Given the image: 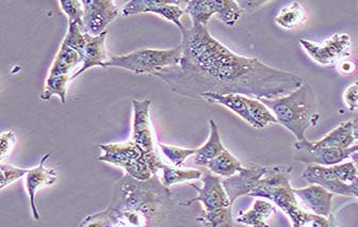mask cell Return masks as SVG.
Listing matches in <instances>:
<instances>
[{
    "label": "cell",
    "instance_id": "obj_1",
    "mask_svg": "<svg viewBox=\"0 0 358 227\" xmlns=\"http://www.w3.org/2000/svg\"><path fill=\"white\" fill-rule=\"evenodd\" d=\"M180 64L152 76L174 92L199 98L206 93L241 94L258 99L286 96L303 86L294 73L266 66L256 58L239 56L213 38L206 26L182 31Z\"/></svg>",
    "mask_w": 358,
    "mask_h": 227
},
{
    "label": "cell",
    "instance_id": "obj_2",
    "mask_svg": "<svg viewBox=\"0 0 358 227\" xmlns=\"http://www.w3.org/2000/svg\"><path fill=\"white\" fill-rule=\"evenodd\" d=\"M170 196V190L158 175L145 182L126 175L115 186L113 200L106 212L113 226L154 227L164 216Z\"/></svg>",
    "mask_w": 358,
    "mask_h": 227
},
{
    "label": "cell",
    "instance_id": "obj_3",
    "mask_svg": "<svg viewBox=\"0 0 358 227\" xmlns=\"http://www.w3.org/2000/svg\"><path fill=\"white\" fill-rule=\"evenodd\" d=\"M291 167L270 168L268 173L259 180L249 196L266 198L273 202L290 219L292 227H319L324 217L304 212L299 205V200L291 188L288 174Z\"/></svg>",
    "mask_w": 358,
    "mask_h": 227
},
{
    "label": "cell",
    "instance_id": "obj_4",
    "mask_svg": "<svg viewBox=\"0 0 358 227\" xmlns=\"http://www.w3.org/2000/svg\"><path fill=\"white\" fill-rule=\"evenodd\" d=\"M260 101L272 111L278 124L294 133L298 141H305L307 129L316 126L320 121L316 95L309 85L303 84L294 92L280 98Z\"/></svg>",
    "mask_w": 358,
    "mask_h": 227
},
{
    "label": "cell",
    "instance_id": "obj_5",
    "mask_svg": "<svg viewBox=\"0 0 358 227\" xmlns=\"http://www.w3.org/2000/svg\"><path fill=\"white\" fill-rule=\"evenodd\" d=\"M182 57V48L180 45L172 50L145 48L121 56L110 54L105 68H123L137 75H154L164 68L178 66Z\"/></svg>",
    "mask_w": 358,
    "mask_h": 227
},
{
    "label": "cell",
    "instance_id": "obj_6",
    "mask_svg": "<svg viewBox=\"0 0 358 227\" xmlns=\"http://www.w3.org/2000/svg\"><path fill=\"white\" fill-rule=\"evenodd\" d=\"M302 177L310 184H319L333 194L358 198V170L352 161L322 167L308 164Z\"/></svg>",
    "mask_w": 358,
    "mask_h": 227
},
{
    "label": "cell",
    "instance_id": "obj_7",
    "mask_svg": "<svg viewBox=\"0 0 358 227\" xmlns=\"http://www.w3.org/2000/svg\"><path fill=\"white\" fill-rule=\"evenodd\" d=\"M150 99H134L132 101V133L130 141L137 144L146 155V162L152 175H158L164 163L156 151L154 129L150 122Z\"/></svg>",
    "mask_w": 358,
    "mask_h": 227
},
{
    "label": "cell",
    "instance_id": "obj_8",
    "mask_svg": "<svg viewBox=\"0 0 358 227\" xmlns=\"http://www.w3.org/2000/svg\"><path fill=\"white\" fill-rule=\"evenodd\" d=\"M99 149L103 152V155L99 157V161L122 168L130 177L145 182L154 176L146 162L145 153L134 142L103 144L99 145Z\"/></svg>",
    "mask_w": 358,
    "mask_h": 227
},
{
    "label": "cell",
    "instance_id": "obj_9",
    "mask_svg": "<svg viewBox=\"0 0 358 227\" xmlns=\"http://www.w3.org/2000/svg\"><path fill=\"white\" fill-rule=\"evenodd\" d=\"M185 11L190 16L192 26H206L213 16H217L231 27L237 24L243 12L235 0H191Z\"/></svg>",
    "mask_w": 358,
    "mask_h": 227
},
{
    "label": "cell",
    "instance_id": "obj_10",
    "mask_svg": "<svg viewBox=\"0 0 358 227\" xmlns=\"http://www.w3.org/2000/svg\"><path fill=\"white\" fill-rule=\"evenodd\" d=\"M300 44L309 57L320 66H337L349 57L351 36L347 34H336L322 43L301 38Z\"/></svg>",
    "mask_w": 358,
    "mask_h": 227
},
{
    "label": "cell",
    "instance_id": "obj_11",
    "mask_svg": "<svg viewBox=\"0 0 358 227\" xmlns=\"http://www.w3.org/2000/svg\"><path fill=\"white\" fill-rule=\"evenodd\" d=\"M294 157L298 161L307 164H317L322 167H333L350 158L352 154L358 152V145L348 149H327L318 147L313 142L305 140L294 144Z\"/></svg>",
    "mask_w": 358,
    "mask_h": 227
},
{
    "label": "cell",
    "instance_id": "obj_12",
    "mask_svg": "<svg viewBox=\"0 0 358 227\" xmlns=\"http://www.w3.org/2000/svg\"><path fill=\"white\" fill-rule=\"evenodd\" d=\"M83 30L90 36H101L111 22L120 15L113 0H83Z\"/></svg>",
    "mask_w": 358,
    "mask_h": 227
},
{
    "label": "cell",
    "instance_id": "obj_13",
    "mask_svg": "<svg viewBox=\"0 0 358 227\" xmlns=\"http://www.w3.org/2000/svg\"><path fill=\"white\" fill-rule=\"evenodd\" d=\"M201 180L203 182L201 188L197 187L196 184H190L191 187L199 192V196L191 200H184L182 205L189 206L193 203L199 202L204 206L205 212H213L219 208H233V205L227 191L224 189L220 176L215 175L211 172H204Z\"/></svg>",
    "mask_w": 358,
    "mask_h": 227
},
{
    "label": "cell",
    "instance_id": "obj_14",
    "mask_svg": "<svg viewBox=\"0 0 358 227\" xmlns=\"http://www.w3.org/2000/svg\"><path fill=\"white\" fill-rule=\"evenodd\" d=\"M177 5H179V1L170 0H131L124 6L121 14L123 16H130L141 13H155L175 24L182 31L186 27L182 25V17L186 14V11Z\"/></svg>",
    "mask_w": 358,
    "mask_h": 227
},
{
    "label": "cell",
    "instance_id": "obj_15",
    "mask_svg": "<svg viewBox=\"0 0 358 227\" xmlns=\"http://www.w3.org/2000/svg\"><path fill=\"white\" fill-rule=\"evenodd\" d=\"M270 171V168L262 167L257 164H249L242 168L236 175L222 180L224 189L227 191L231 205L240 196H249L256 184Z\"/></svg>",
    "mask_w": 358,
    "mask_h": 227
},
{
    "label": "cell",
    "instance_id": "obj_16",
    "mask_svg": "<svg viewBox=\"0 0 358 227\" xmlns=\"http://www.w3.org/2000/svg\"><path fill=\"white\" fill-rule=\"evenodd\" d=\"M50 154H46L41 159L38 167L30 169L27 175L25 176V187L29 196L30 207H31L32 217L34 220H40L38 207L36 204V192L40 191L43 188L52 186L58 180V172L54 169H48L45 163L50 158Z\"/></svg>",
    "mask_w": 358,
    "mask_h": 227
},
{
    "label": "cell",
    "instance_id": "obj_17",
    "mask_svg": "<svg viewBox=\"0 0 358 227\" xmlns=\"http://www.w3.org/2000/svg\"><path fill=\"white\" fill-rule=\"evenodd\" d=\"M294 191L301 204L311 214L325 218L331 216L334 194L329 190L319 184H310L306 188L294 189Z\"/></svg>",
    "mask_w": 358,
    "mask_h": 227
},
{
    "label": "cell",
    "instance_id": "obj_18",
    "mask_svg": "<svg viewBox=\"0 0 358 227\" xmlns=\"http://www.w3.org/2000/svg\"><path fill=\"white\" fill-rule=\"evenodd\" d=\"M108 32L105 31L101 36H92L85 34V47L83 52V64L80 70L77 71L73 75L72 79L80 76L85 71L95 66L105 68L106 64L109 60L110 56L108 54L107 48H106V40H107Z\"/></svg>",
    "mask_w": 358,
    "mask_h": 227
},
{
    "label": "cell",
    "instance_id": "obj_19",
    "mask_svg": "<svg viewBox=\"0 0 358 227\" xmlns=\"http://www.w3.org/2000/svg\"><path fill=\"white\" fill-rule=\"evenodd\" d=\"M201 98L227 107L229 110L233 111L238 117H241L244 122L254 127L253 119L251 117L249 108V96H244L241 94H217V93H206L203 94Z\"/></svg>",
    "mask_w": 358,
    "mask_h": 227
},
{
    "label": "cell",
    "instance_id": "obj_20",
    "mask_svg": "<svg viewBox=\"0 0 358 227\" xmlns=\"http://www.w3.org/2000/svg\"><path fill=\"white\" fill-rule=\"evenodd\" d=\"M209 124H210V133H209L208 140L203 147L196 149V154L193 156V162L196 166H201V167H207V164L211 160L221 155L227 149L222 143L221 136H220L219 129H217L215 122L210 119Z\"/></svg>",
    "mask_w": 358,
    "mask_h": 227
},
{
    "label": "cell",
    "instance_id": "obj_21",
    "mask_svg": "<svg viewBox=\"0 0 358 227\" xmlns=\"http://www.w3.org/2000/svg\"><path fill=\"white\" fill-rule=\"evenodd\" d=\"M355 139H354L353 129H352V121L345 122L336 127L331 133L319 141L313 142L318 147H327V149H348L352 147Z\"/></svg>",
    "mask_w": 358,
    "mask_h": 227
},
{
    "label": "cell",
    "instance_id": "obj_22",
    "mask_svg": "<svg viewBox=\"0 0 358 227\" xmlns=\"http://www.w3.org/2000/svg\"><path fill=\"white\" fill-rule=\"evenodd\" d=\"M276 214V207L270 202L257 200L251 210L238 216L237 222L250 227H270L266 223L270 217Z\"/></svg>",
    "mask_w": 358,
    "mask_h": 227
},
{
    "label": "cell",
    "instance_id": "obj_23",
    "mask_svg": "<svg viewBox=\"0 0 358 227\" xmlns=\"http://www.w3.org/2000/svg\"><path fill=\"white\" fill-rule=\"evenodd\" d=\"M83 59L76 50L65 44H61L60 50L52 62L48 76H72L73 70L77 66H83ZM73 77V76H72Z\"/></svg>",
    "mask_w": 358,
    "mask_h": 227
},
{
    "label": "cell",
    "instance_id": "obj_24",
    "mask_svg": "<svg viewBox=\"0 0 358 227\" xmlns=\"http://www.w3.org/2000/svg\"><path fill=\"white\" fill-rule=\"evenodd\" d=\"M307 20V13L303 6L298 1H294L287 7L282 8L278 12L274 22L278 24L280 27L284 29H296L304 25Z\"/></svg>",
    "mask_w": 358,
    "mask_h": 227
},
{
    "label": "cell",
    "instance_id": "obj_25",
    "mask_svg": "<svg viewBox=\"0 0 358 227\" xmlns=\"http://www.w3.org/2000/svg\"><path fill=\"white\" fill-rule=\"evenodd\" d=\"M206 168L209 170V172L215 174V175L227 178L236 175L238 172L241 171L243 166L235 156L231 155V152L225 149L221 155L211 160L207 164Z\"/></svg>",
    "mask_w": 358,
    "mask_h": 227
},
{
    "label": "cell",
    "instance_id": "obj_26",
    "mask_svg": "<svg viewBox=\"0 0 358 227\" xmlns=\"http://www.w3.org/2000/svg\"><path fill=\"white\" fill-rule=\"evenodd\" d=\"M162 180L164 186L170 188L173 184H182V182H191V180H201L203 172L199 170H182L171 168L164 164L162 170Z\"/></svg>",
    "mask_w": 358,
    "mask_h": 227
},
{
    "label": "cell",
    "instance_id": "obj_27",
    "mask_svg": "<svg viewBox=\"0 0 358 227\" xmlns=\"http://www.w3.org/2000/svg\"><path fill=\"white\" fill-rule=\"evenodd\" d=\"M72 80V76L65 75V76H48L45 84V89L41 94V101H48L52 96L57 95L60 97L62 104L66 103L67 89L70 81Z\"/></svg>",
    "mask_w": 358,
    "mask_h": 227
},
{
    "label": "cell",
    "instance_id": "obj_28",
    "mask_svg": "<svg viewBox=\"0 0 358 227\" xmlns=\"http://www.w3.org/2000/svg\"><path fill=\"white\" fill-rule=\"evenodd\" d=\"M249 108L254 122V129H264L271 124H278L272 111L260 99L249 97Z\"/></svg>",
    "mask_w": 358,
    "mask_h": 227
},
{
    "label": "cell",
    "instance_id": "obj_29",
    "mask_svg": "<svg viewBox=\"0 0 358 227\" xmlns=\"http://www.w3.org/2000/svg\"><path fill=\"white\" fill-rule=\"evenodd\" d=\"M205 227H234L231 207L219 208L213 212H205L197 218Z\"/></svg>",
    "mask_w": 358,
    "mask_h": 227
},
{
    "label": "cell",
    "instance_id": "obj_30",
    "mask_svg": "<svg viewBox=\"0 0 358 227\" xmlns=\"http://www.w3.org/2000/svg\"><path fill=\"white\" fill-rule=\"evenodd\" d=\"M159 147L160 151L164 156L170 160L171 163L176 168H180L184 166V162L189 157H192L196 154V149H182V147H173V145H166V144L157 143Z\"/></svg>",
    "mask_w": 358,
    "mask_h": 227
},
{
    "label": "cell",
    "instance_id": "obj_31",
    "mask_svg": "<svg viewBox=\"0 0 358 227\" xmlns=\"http://www.w3.org/2000/svg\"><path fill=\"white\" fill-rule=\"evenodd\" d=\"M61 10L69 17V23L77 24L83 30V0H61L59 1Z\"/></svg>",
    "mask_w": 358,
    "mask_h": 227
},
{
    "label": "cell",
    "instance_id": "obj_32",
    "mask_svg": "<svg viewBox=\"0 0 358 227\" xmlns=\"http://www.w3.org/2000/svg\"><path fill=\"white\" fill-rule=\"evenodd\" d=\"M85 34L77 24L69 23L66 36L63 40L62 44L69 46L72 50H76L83 59V52L85 47Z\"/></svg>",
    "mask_w": 358,
    "mask_h": 227
},
{
    "label": "cell",
    "instance_id": "obj_33",
    "mask_svg": "<svg viewBox=\"0 0 358 227\" xmlns=\"http://www.w3.org/2000/svg\"><path fill=\"white\" fill-rule=\"evenodd\" d=\"M0 172H1V180H0V190L5 189L12 182H16L20 178L27 175L29 170L22 169V168L14 167L12 164L1 162L0 164Z\"/></svg>",
    "mask_w": 358,
    "mask_h": 227
},
{
    "label": "cell",
    "instance_id": "obj_34",
    "mask_svg": "<svg viewBox=\"0 0 358 227\" xmlns=\"http://www.w3.org/2000/svg\"><path fill=\"white\" fill-rule=\"evenodd\" d=\"M16 142H17V139H16L15 133L13 131L3 133L0 137V159L1 161H3L13 151Z\"/></svg>",
    "mask_w": 358,
    "mask_h": 227
},
{
    "label": "cell",
    "instance_id": "obj_35",
    "mask_svg": "<svg viewBox=\"0 0 358 227\" xmlns=\"http://www.w3.org/2000/svg\"><path fill=\"white\" fill-rule=\"evenodd\" d=\"M79 227H113V223L107 212H103L87 217Z\"/></svg>",
    "mask_w": 358,
    "mask_h": 227
},
{
    "label": "cell",
    "instance_id": "obj_36",
    "mask_svg": "<svg viewBox=\"0 0 358 227\" xmlns=\"http://www.w3.org/2000/svg\"><path fill=\"white\" fill-rule=\"evenodd\" d=\"M343 101L349 110L355 111L358 109V81L345 89L343 93Z\"/></svg>",
    "mask_w": 358,
    "mask_h": 227
},
{
    "label": "cell",
    "instance_id": "obj_37",
    "mask_svg": "<svg viewBox=\"0 0 358 227\" xmlns=\"http://www.w3.org/2000/svg\"><path fill=\"white\" fill-rule=\"evenodd\" d=\"M336 66L338 68V72L341 73V75H345V76H351V75H354V73L357 70L356 64H354L353 61L348 60V59L341 61Z\"/></svg>",
    "mask_w": 358,
    "mask_h": 227
},
{
    "label": "cell",
    "instance_id": "obj_38",
    "mask_svg": "<svg viewBox=\"0 0 358 227\" xmlns=\"http://www.w3.org/2000/svg\"><path fill=\"white\" fill-rule=\"evenodd\" d=\"M237 3L242 11H246V10L255 9L257 6L264 5L266 1H237Z\"/></svg>",
    "mask_w": 358,
    "mask_h": 227
},
{
    "label": "cell",
    "instance_id": "obj_39",
    "mask_svg": "<svg viewBox=\"0 0 358 227\" xmlns=\"http://www.w3.org/2000/svg\"><path fill=\"white\" fill-rule=\"evenodd\" d=\"M352 121V129H353L354 139L358 141V115Z\"/></svg>",
    "mask_w": 358,
    "mask_h": 227
},
{
    "label": "cell",
    "instance_id": "obj_40",
    "mask_svg": "<svg viewBox=\"0 0 358 227\" xmlns=\"http://www.w3.org/2000/svg\"><path fill=\"white\" fill-rule=\"evenodd\" d=\"M350 158H351V161L355 164V167L357 168L358 170V152H355V153L352 154V155L350 156Z\"/></svg>",
    "mask_w": 358,
    "mask_h": 227
},
{
    "label": "cell",
    "instance_id": "obj_41",
    "mask_svg": "<svg viewBox=\"0 0 358 227\" xmlns=\"http://www.w3.org/2000/svg\"><path fill=\"white\" fill-rule=\"evenodd\" d=\"M331 227H336L335 221L333 220V217H331Z\"/></svg>",
    "mask_w": 358,
    "mask_h": 227
},
{
    "label": "cell",
    "instance_id": "obj_42",
    "mask_svg": "<svg viewBox=\"0 0 358 227\" xmlns=\"http://www.w3.org/2000/svg\"><path fill=\"white\" fill-rule=\"evenodd\" d=\"M113 227H124V226H122V225L115 224V226H113Z\"/></svg>",
    "mask_w": 358,
    "mask_h": 227
}]
</instances>
